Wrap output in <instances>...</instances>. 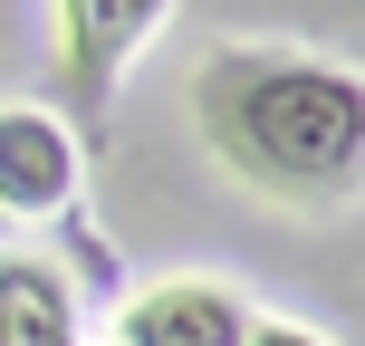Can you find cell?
Wrapping results in <instances>:
<instances>
[{
    "mask_svg": "<svg viewBox=\"0 0 365 346\" xmlns=\"http://www.w3.org/2000/svg\"><path fill=\"white\" fill-rule=\"evenodd\" d=\"M192 126L250 193L289 212H336L365 173V87L356 68L298 49H212L192 68Z\"/></svg>",
    "mask_w": 365,
    "mask_h": 346,
    "instance_id": "6da1fadb",
    "label": "cell"
},
{
    "mask_svg": "<svg viewBox=\"0 0 365 346\" xmlns=\"http://www.w3.org/2000/svg\"><path fill=\"white\" fill-rule=\"evenodd\" d=\"M250 308L221 279H154L115 308V346H240Z\"/></svg>",
    "mask_w": 365,
    "mask_h": 346,
    "instance_id": "7a4b0ae2",
    "label": "cell"
},
{
    "mask_svg": "<svg viewBox=\"0 0 365 346\" xmlns=\"http://www.w3.org/2000/svg\"><path fill=\"white\" fill-rule=\"evenodd\" d=\"M77 202V145L58 116L38 106H0V212L19 221H48Z\"/></svg>",
    "mask_w": 365,
    "mask_h": 346,
    "instance_id": "3957f363",
    "label": "cell"
},
{
    "mask_svg": "<svg viewBox=\"0 0 365 346\" xmlns=\"http://www.w3.org/2000/svg\"><path fill=\"white\" fill-rule=\"evenodd\" d=\"M154 29H164V10H154V0H68V10H58V39H68V87L106 106V96H115V68H125L135 39H154Z\"/></svg>",
    "mask_w": 365,
    "mask_h": 346,
    "instance_id": "277c9868",
    "label": "cell"
},
{
    "mask_svg": "<svg viewBox=\"0 0 365 346\" xmlns=\"http://www.w3.org/2000/svg\"><path fill=\"white\" fill-rule=\"evenodd\" d=\"M0 346H77V298L58 260L0 250Z\"/></svg>",
    "mask_w": 365,
    "mask_h": 346,
    "instance_id": "5b68a950",
    "label": "cell"
},
{
    "mask_svg": "<svg viewBox=\"0 0 365 346\" xmlns=\"http://www.w3.org/2000/svg\"><path fill=\"white\" fill-rule=\"evenodd\" d=\"M240 346H327V337L289 327V317H250V337H240Z\"/></svg>",
    "mask_w": 365,
    "mask_h": 346,
    "instance_id": "8992f818",
    "label": "cell"
}]
</instances>
